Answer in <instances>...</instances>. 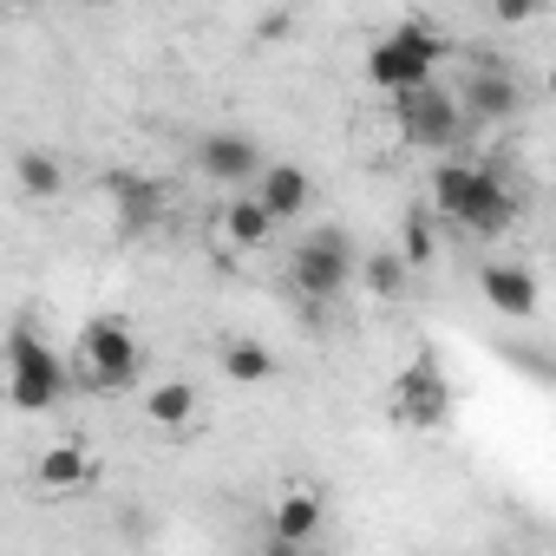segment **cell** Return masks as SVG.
<instances>
[{
    "instance_id": "4fadbf2b",
    "label": "cell",
    "mask_w": 556,
    "mask_h": 556,
    "mask_svg": "<svg viewBox=\"0 0 556 556\" xmlns=\"http://www.w3.org/2000/svg\"><path fill=\"white\" fill-rule=\"evenodd\" d=\"M315 530H321V497H315V491H282V497H275V510H268V536H275V543L308 549Z\"/></svg>"
},
{
    "instance_id": "5bb4252c",
    "label": "cell",
    "mask_w": 556,
    "mask_h": 556,
    "mask_svg": "<svg viewBox=\"0 0 556 556\" xmlns=\"http://www.w3.org/2000/svg\"><path fill=\"white\" fill-rule=\"evenodd\" d=\"M268 236H275V223L255 210V197H249V190H242V197H229V203L216 210V242H223V249H236V255H242V249H262Z\"/></svg>"
},
{
    "instance_id": "8fae6325",
    "label": "cell",
    "mask_w": 556,
    "mask_h": 556,
    "mask_svg": "<svg viewBox=\"0 0 556 556\" xmlns=\"http://www.w3.org/2000/svg\"><path fill=\"white\" fill-rule=\"evenodd\" d=\"M478 289H484V302H491L504 321H530V315H536V275H530L523 262H484V268H478Z\"/></svg>"
},
{
    "instance_id": "30bf717a",
    "label": "cell",
    "mask_w": 556,
    "mask_h": 556,
    "mask_svg": "<svg viewBox=\"0 0 556 556\" xmlns=\"http://www.w3.org/2000/svg\"><path fill=\"white\" fill-rule=\"evenodd\" d=\"M452 99H458L465 118H510V112L523 105V79H517L510 66H478Z\"/></svg>"
},
{
    "instance_id": "7c38bea8",
    "label": "cell",
    "mask_w": 556,
    "mask_h": 556,
    "mask_svg": "<svg viewBox=\"0 0 556 556\" xmlns=\"http://www.w3.org/2000/svg\"><path fill=\"white\" fill-rule=\"evenodd\" d=\"M34 484L53 491V497L86 491V484H92V452H86V445H47V452L34 458Z\"/></svg>"
},
{
    "instance_id": "6da1fadb",
    "label": "cell",
    "mask_w": 556,
    "mask_h": 556,
    "mask_svg": "<svg viewBox=\"0 0 556 556\" xmlns=\"http://www.w3.org/2000/svg\"><path fill=\"white\" fill-rule=\"evenodd\" d=\"M432 210H439L452 229L491 242V236H504V229L517 223L523 197L504 184V164H465V157H445V164L432 170Z\"/></svg>"
},
{
    "instance_id": "d6986e66",
    "label": "cell",
    "mask_w": 556,
    "mask_h": 556,
    "mask_svg": "<svg viewBox=\"0 0 556 556\" xmlns=\"http://www.w3.org/2000/svg\"><path fill=\"white\" fill-rule=\"evenodd\" d=\"M354 275H361V282H367V289H374L380 302L406 295V262H400V255H367V262H361Z\"/></svg>"
},
{
    "instance_id": "ffe728a7",
    "label": "cell",
    "mask_w": 556,
    "mask_h": 556,
    "mask_svg": "<svg viewBox=\"0 0 556 556\" xmlns=\"http://www.w3.org/2000/svg\"><path fill=\"white\" fill-rule=\"evenodd\" d=\"M406 268H419V262H432V229H426V216H413V229H406V255H400Z\"/></svg>"
},
{
    "instance_id": "9c48e42d",
    "label": "cell",
    "mask_w": 556,
    "mask_h": 556,
    "mask_svg": "<svg viewBox=\"0 0 556 556\" xmlns=\"http://www.w3.org/2000/svg\"><path fill=\"white\" fill-rule=\"evenodd\" d=\"M249 197H255V210H262L268 223H295V216L315 203V184H308L302 164H262L255 184H249Z\"/></svg>"
},
{
    "instance_id": "52a82bcc",
    "label": "cell",
    "mask_w": 556,
    "mask_h": 556,
    "mask_svg": "<svg viewBox=\"0 0 556 556\" xmlns=\"http://www.w3.org/2000/svg\"><path fill=\"white\" fill-rule=\"evenodd\" d=\"M190 164H197L210 184L242 190V184H255V170H262V144H255L249 131H203L197 151H190Z\"/></svg>"
},
{
    "instance_id": "9a60e30c",
    "label": "cell",
    "mask_w": 556,
    "mask_h": 556,
    "mask_svg": "<svg viewBox=\"0 0 556 556\" xmlns=\"http://www.w3.org/2000/svg\"><path fill=\"white\" fill-rule=\"evenodd\" d=\"M144 419H151L157 432H190V419H197V387H190V380L151 387V393H144Z\"/></svg>"
},
{
    "instance_id": "e0dca14e",
    "label": "cell",
    "mask_w": 556,
    "mask_h": 556,
    "mask_svg": "<svg viewBox=\"0 0 556 556\" xmlns=\"http://www.w3.org/2000/svg\"><path fill=\"white\" fill-rule=\"evenodd\" d=\"M112 197H118V223H125V229H151V223H157V203H164L157 184H144V177H118Z\"/></svg>"
},
{
    "instance_id": "8992f818",
    "label": "cell",
    "mask_w": 556,
    "mask_h": 556,
    "mask_svg": "<svg viewBox=\"0 0 556 556\" xmlns=\"http://www.w3.org/2000/svg\"><path fill=\"white\" fill-rule=\"evenodd\" d=\"M393 125H400V138L406 144H419V151H458L465 144V112H458V99L432 79V86H413V92H400L393 99Z\"/></svg>"
},
{
    "instance_id": "ba28073f",
    "label": "cell",
    "mask_w": 556,
    "mask_h": 556,
    "mask_svg": "<svg viewBox=\"0 0 556 556\" xmlns=\"http://www.w3.org/2000/svg\"><path fill=\"white\" fill-rule=\"evenodd\" d=\"M393 419H406V426H445V419H452V387L439 380L432 361H419V367L400 374V387H393Z\"/></svg>"
},
{
    "instance_id": "44dd1931",
    "label": "cell",
    "mask_w": 556,
    "mask_h": 556,
    "mask_svg": "<svg viewBox=\"0 0 556 556\" xmlns=\"http://www.w3.org/2000/svg\"><path fill=\"white\" fill-rule=\"evenodd\" d=\"M255 556H308V549H295V543H275V536H268V543H262Z\"/></svg>"
},
{
    "instance_id": "ac0fdd59",
    "label": "cell",
    "mask_w": 556,
    "mask_h": 556,
    "mask_svg": "<svg viewBox=\"0 0 556 556\" xmlns=\"http://www.w3.org/2000/svg\"><path fill=\"white\" fill-rule=\"evenodd\" d=\"M223 374L242 380V387H262V380L275 374V354H268L262 341H229V348H223Z\"/></svg>"
},
{
    "instance_id": "277c9868",
    "label": "cell",
    "mask_w": 556,
    "mask_h": 556,
    "mask_svg": "<svg viewBox=\"0 0 556 556\" xmlns=\"http://www.w3.org/2000/svg\"><path fill=\"white\" fill-rule=\"evenodd\" d=\"M138 374H144V341H138L125 321L99 315V321L79 328L73 380H79L86 393H125V387H138Z\"/></svg>"
},
{
    "instance_id": "2e32d148",
    "label": "cell",
    "mask_w": 556,
    "mask_h": 556,
    "mask_svg": "<svg viewBox=\"0 0 556 556\" xmlns=\"http://www.w3.org/2000/svg\"><path fill=\"white\" fill-rule=\"evenodd\" d=\"M14 184H21L34 203H53V197L66 190V164H60L53 151H21V157H14Z\"/></svg>"
},
{
    "instance_id": "3957f363",
    "label": "cell",
    "mask_w": 556,
    "mask_h": 556,
    "mask_svg": "<svg viewBox=\"0 0 556 556\" xmlns=\"http://www.w3.org/2000/svg\"><path fill=\"white\" fill-rule=\"evenodd\" d=\"M354 268H361V249L348 242V229H308L295 249H289V289L308 302V321L328 308V302H341L348 289H354Z\"/></svg>"
},
{
    "instance_id": "7a4b0ae2",
    "label": "cell",
    "mask_w": 556,
    "mask_h": 556,
    "mask_svg": "<svg viewBox=\"0 0 556 556\" xmlns=\"http://www.w3.org/2000/svg\"><path fill=\"white\" fill-rule=\"evenodd\" d=\"M445 53H452V47H445V34H439L432 21H400V27H387V34L367 47V79H374L387 99H400V92H413V86H432Z\"/></svg>"
},
{
    "instance_id": "5b68a950",
    "label": "cell",
    "mask_w": 556,
    "mask_h": 556,
    "mask_svg": "<svg viewBox=\"0 0 556 556\" xmlns=\"http://www.w3.org/2000/svg\"><path fill=\"white\" fill-rule=\"evenodd\" d=\"M66 387H73V367L21 321V328L8 334V400H14L21 413H53V406L66 400Z\"/></svg>"
}]
</instances>
